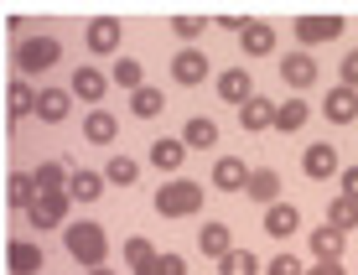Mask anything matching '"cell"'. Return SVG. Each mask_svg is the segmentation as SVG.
<instances>
[{
  "mask_svg": "<svg viewBox=\"0 0 358 275\" xmlns=\"http://www.w3.org/2000/svg\"><path fill=\"white\" fill-rule=\"evenodd\" d=\"M197 208H203V187L187 182V177L166 182L162 192H156V213H162V218H192Z\"/></svg>",
  "mask_w": 358,
  "mask_h": 275,
  "instance_id": "obj_1",
  "label": "cell"
},
{
  "mask_svg": "<svg viewBox=\"0 0 358 275\" xmlns=\"http://www.w3.org/2000/svg\"><path fill=\"white\" fill-rule=\"evenodd\" d=\"M63 244H68V255L78 260V265H104V255H109V239H104V229L99 223H73V229L63 234Z\"/></svg>",
  "mask_w": 358,
  "mask_h": 275,
  "instance_id": "obj_2",
  "label": "cell"
},
{
  "mask_svg": "<svg viewBox=\"0 0 358 275\" xmlns=\"http://www.w3.org/2000/svg\"><path fill=\"white\" fill-rule=\"evenodd\" d=\"M57 57H63L57 36H21L16 42V68L21 73H47V68H57Z\"/></svg>",
  "mask_w": 358,
  "mask_h": 275,
  "instance_id": "obj_3",
  "label": "cell"
},
{
  "mask_svg": "<svg viewBox=\"0 0 358 275\" xmlns=\"http://www.w3.org/2000/svg\"><path fill=\"white\" fill-rule=\"evenodd\" d=\"M68 203H73L68 192H36L31 203H27L31 229H36V234H47V229H63V223H68Z\"/></svg>",
  "mask_w": 358,
  "mask_h": 275,
  "instance_id": "obj_4",
  "label": "cell"
},
{
  "mask_svg": "<svg viewBox=\"0 0 358 275\" xmlns=\"http://www.w3.org/2000/svg\"><path fill=\"white\" fill-rule=\"evenodd\" d=\"M301 171H306L312 182H327V177H338V171H343V156H338V146H327V141L306 146V156H301Z\"/></svg>",
  "mask_w": 358,
  "mask_h": 275,
  "instance_id": "obj_5",
  "label": "cell"
},
{
  "mask_svg": "<svg viewBox=\"0 0 358 275\" xmlns=\"http://www.w3.org/2000/svg\"><path fill=\"white\" fill-rule=\"evenodd\" d=\"M120 36H125V27H120L115 16H99V21H89V31H83V42H89V52L109 57V52H120Z\"/></svg>",
  "mask_w": 358,
  "mask_h": 275,
  "instance_id": "obj_6",
  "label": "cell"
},
{
  "mask_svg": "<svg viewBox=\"0 0 358 275\" xmlns=\"http://www.w3.org/2000/svg\"><path fill=\"white\" fill-rule=\"evenodd\" d=\"M296 36H301V47L332 42V36H343V16H301L296 21Z\"/></svg>",
  "mask_w": 358,
  "mask_h": 275,
  "instance_id": "obj_7",
  "label": "cell"
},
{
  "mask_svg": "<svg viewBox=\"0 0 358 275\" xmlns=\"http://www.w3.org/2000/svg\"><path fill=\"white\" fill-rule=\"evenodd\" d=\"M171 78L187 83V89H192V83H203V78H208V57H203V47H182V52L171 57Z\"/></svg>",
  "mask_w": 358,
  "mask_h": 275,
  "instance_id": "obj_8",
  "label": "cell"
},
{
  "mask_svg": "<svg viewBox=\"0 0 358 275\" xmlns=\"http://www.w3.org/2000/svg\"><path fill=\"white\" fill-rule=\"evenodd\" d=\"M239 47H244V57H270V52H275V27H265V21H244V27H239Z\"/></svg>",
  "mask_w": 358,
  "mask_h": 275,
  "instance_id": "obj_9",
  "label": "cell"
},
{
  "mask_svg": "<svg viewBox=\"0 0 358 275\" xmlns=\"http://www.w3.org/2000/svg\"><path fill=\"white\" fill-rule=\"evenodd\" d=\"M68 109H73L68 89H42V94H36V104H31V115L42 120V125H63V120H68Z\"/></svg>",
  "mask_w": 358,
  "mask_h": 275,
  "instance_id": "obj_10",
  "label": "cell"
},
{
  "mask_svg": "<svg viewBox=\"0 0 358 275\" xmlns=\"http://www.w3.org/2000/svg\"><path fill=\"white\" fill-rule=\"evenodd\" d=\"M182 146H187V151H213L218 146V125L208 120V115H192L187 125H182V135H177Z\"/></svg>",
  "mask_w": 358,
  "mask_h": 275,
  "instance_id": "obj_11",
  "label": "cell"
},
{
  "mask_svg": "<svg viewBox=\"0 0 358 275\" xmlns=\"http://www.w3.org/2000/svg\"><path fill=\"white\" fill-rule=\"evenodd\" d=\"M306 120H312V104H306V99H286V104H275V115H270V130L296 135Z\"/></svg>",
  "mask_w": 358,
  "mask_h": 275,
  "instance_id": "obj_12",
  "label": "cell"
},
{
  "mask_svg": "<svg viewBox=\"0 0 358 275\" xmlns=\"http://www.w3.org/2000/svg\"><path fill=\"white\" fill-rule=\"evenodd\" d=\"M218 99H224V104H234V109H239L244 99H255V78H250V68H229L224 78H218Z\"/></svg>",
  "mask_w": 358,
  "mask_h": 275,
  "instance_id": "obj_13",
  "label": "cell"
},
{
  "mask_svg": "<svg viewBox=\"0 0 358 275\" xmlns=\"http://www.w3.org/2000/svg\"><path fill=\"white\" fill-rule=\"evenodd\" d=\"M244 177H250V167H244L239 156H218L213 161V187L218 192H244Z\"/></svg>",
  "mask_w": 358,
  "mask_h": 275,
  "instance_id": "obj_14",
  "label": "cell"
},
{
  "mask_svg": "<svg viewBox=\"0 0 358 275\" xmlns=\"http://www.w3.org/2000/svg\"><path fill=\"white\" fill-rule=\"evenodd\" d=\"M104 89H109V78L99 68H78L73 73V89H68V99H83V104H99L104 99Z\"/></svg>",
  "mask_w": 358,
  "mask_h": 275,
  "instance_id": "obj_15",
  "label": "cell"
},
{
  "mask_svg": "<svg viewBox=\"0 0 358 275\" xmlns=\"http://www.w3.org/2000/svg\"><path fill=\"white\" fill-rule=\"evenodd\" d=\"M244 197H255V203H275L280 197V171H270V167H260V171H250L244 177Z\"/></svg>",
  "mask_w": 358,
  "mask_h": 275,
  "instance_id": "obj_16",
  "label": "cell"
},
{
  "mask_svg": "<svg viewBox=\"0 0 358 275\" xmlns=\"http://www.w3.org/2000/svg\"><path fill=\"white\" fill-rule=\"evenodd\" d=\"M301 229V213H296V203H270L265 208V234L270 239H286V234Z\"/></svg>",
  "mask_w": 358,
  "mask_h": 275,
  "instance_id": "obj_17",
  "label": "cell"
},
{
  "mask_svg": "<svg viewBox=\"0 0 358 275\" xmlns=\"http://www.w3.org/2000/svg\"><path fill=\"white\" fill-rule=\"evenodd\" d=\"M280 78L291 83V89H312L317 83V62L306 52H286V62H280Z\"/></svg>",
  "mask_w": 358,
  "mask_h": 275,
  "instance_id": "obj_18",
  "label": "cell"
},
{
  "mask_svg": "<svg viewBox=\"0 0 358 275\" xmlns=\"http://www.w3.org/2000/svg\"><path fill=\"white\" fill-rule=\"evenodd\" d=\"M6 265H10V275H36V270H42V244L16 239V244L6 249Z\"/></svg>",
  "mask_w": 358,
  "mask_h": 275,
  "instance_id": "obj_19",
  "label": "cell"
},
{
  "mask_svg": "<svg viewBox=\"0 0 358 275\" xmlns=\"http://www.w3.org/2000/svg\"><path fill=\"white\" fill-rule=\"evenodd\" d=\"M182 161H187V146L162 135V141H151V167L156 171H182Z\"/></svg>",
  "mask_w": 358,
  "mask_h": 275,
  "instance_id": "obj_20",
  "label": "cell"
},
{
  "mask_svg": "<svg viewBox=\"0 0 358 275\" xmlns=\"http://www.w3.org/2000/svg\"><path fill=\"white\" fill-rule=\"evenodd\" d=\"M197 249H203L208 260H224L229 249H234V234H229V223H203V234H197Z\"/></svg>",
  "mask_w": 358,
  "mask_h": 275,
  "instance_id": "obj_21",
  "label": "cell"
},
{
  "mask_svg": "<svg viewBox=\"0 0 358 275\" xmlns=\"http://www.w3.org/2000/svg\"><path fill=\"white\" fill-rule=\"evenodd\" d=\"M322 109H327V120H332V125H353V120H358V94L338 83V89L327 94V104H322Z\"/></svg>",
  "mask_w": 358,
  "mask_h": 275,
  "instance_id": "obj_22",
  "label": "cell"
},
{
  "mask_svg": "<svg viewBox=\"0 0 358 275\" xmlns=\"http://www.w3.org/2000/svg\"><path fill=\"white\" fill-rule=\"evenodd\" d=\"M270 115H275V104H270V99H260V94H255V99H244V104H239V125H244L250 135L270 130Z\"/></svg>",
  "mask_w": 358,
  "mask_h": 275,
  "instance_id": "obj_23",
  "label": "cell"
},
{
  "mask_svg": "<svg viewBox=\"0 0 358 275\" xmlns=\"http://www.w3.org/2000/svg\"><path fill=\"white\" fill-rule=\"evenodd\" d=\"M83 135H89L94 146H115V135H120V120L109 115V109H89V120H83Z\"/></svg>",
  "mask_w": 358,
  "mask_h": 275,
  "instance_id": "obj_24",
  "label": "cell"
},
{
  "mask_svg": "<svg viewBox=\"0 0 358 275\" xmlns=\"http://www.w3.org/2000/svg\"><path fill=\"white\" fill-rule=\"evenodd\" d=\"M162 109H166V94L151 89V83H141V89L130 94V115H135V120H156Z\"/></svg>",
  "mask_w": 358,
  "mask_h": 275,
  "instance_id": "obj_25",
  "label": "cell"
},
{
  "mask_svg": "<svg viewBox=\"0 0 358 275\" xmlns=\"http://www.w3.org/2000/svg\"><path fill=\"white\" fill-rule=\"evenodd\" d=\"M99 177H104V182H115V187H130L135 177H141V161L125 156V151H115V156L104 161V171H99Z\"/></svg>",
  "mask_w": 358,
  "mask_h": 275,
  "instance_id": "obj_26",
  "label": "cell"
},
{
  "mask_svg": "<svg viewBox=\"0 0 358 275\" xmlns=\"http://www.w3.org/2000/svg\"><path fill=\"white\" fill-rule=\"evenodd\" d=\"M68 187V197H78V203H94V197H104V177H99V171H73V177L63 182Z\"/></svg>",
  "mask_w": 358,
  "mask_h": 275,
  "instance_id": "obj_27",
  "label": "cell"
},
{
  "mask_svg": "<svg viewBox=\"0 0 358 275\" xmlns=\"http://www.w3.org/2000/svg\"><path fill=\"white\" fill-rule=\"evenodd\" d=\"M306 244H312L317 260H343V249H348V234H338V229H327V223H322V229H317Z\"/></svg>",
  "mask_w": 358,
  "mask_h": 275,
  "instance_id": "obj_28",
  "label": "cell"
},
{
  "mask_svg": "<svg viewBox=\"0 0 358 275\" xmlns=\"http://www.w3.org/2000/svg\"><path fill=\"white\" fill-rule=\"evenodd\" d=\"M327 229L353 234V229H358V203H348V197H332V203H327Z\"/></svg>",
  "mask_w": 358,
  "mask_h": 275,
  "instance_id": "obj_29",
  "label": "cell"
},
{
  "mask_svg": "<svg viewBox=\"0 0 358 275\" xmlns=\"http://www.w3.org/2000/svg\"><path fill=\"white\" fill-rule=\"evenodd\" d=\"M63 182H68V171L57 167V161H42V167L31 171V192H63Z\"/></svg>",
  "mask_w": 358,
  "mask_h": 275,
  "instance_id": "obj_30",
  "label": "cell"
},
{
  "mask_svg": "<svg viewBox=\"0 0 358 275\" xmlns=\"http://www.w3.org/2000/svg\"><path fill=\"white\" fill-rule=\"evenodd\" d=\"M109 78H115L120 89H130V94H135V89H141V83H145V68H141V62H135V57H120Z\"/></svg>",
  "mask_w": 358,
  "mask_h": 275,
  "instance_id": "obj_31",
  "label": "cell"
},
{
  "mask_svg": "<svg viewBox=\"0 0 358 275\" xmlns=\"http://www.w3.org/2000/svg\"><path fill=\"white\" fill-rule=\"evenodd\" d=\"M6 104H10V115H16V120H27L31 115V104H36V94H31V83H10V89H6Z\"/></svg>",
  "mask_w": 358,
  "mask_h": 275,
  "instance_id": "obj_32",
  "label": "cell"
},
{
  "mask_svg": "<svg viewBox=\"0 0 358 275\" xmlns=\"http://www.w3.org/2000/svg\"><path fill=\"white\" fill-rule=\"evenodd\" d=\"M31 197H36L31 192V177H27V171H10V177H6V203L10 208H27Z\"/></svg>",
  "mask_w": 358,
  "mask_h": 275,
  "instance_id": "obj_33",
  "label": "cell"
},
{
  "mask_svg": "<svg viewBox=\"0 0 358 275\" xmlns=\"http://www.w3.org/2000/svg\"><path fill=\"white\" fill-rule=\"evenodd\" d=\"M218 270H224V275H255V270H260V260H255L250 249H229V255L218 260Z\"/></svg>",
  "mask_w": 358,
  "mask_h": 275,
  "instance_id": "obj_34",
  "label": "cell"
},
{
  "mask_svg": "<svg viewBox=\"0 0 358 275\" xmlns=\"http://www.w3.org/2000/svg\"><path fill=\"white\" fill-rule=\"evenodd\" d=\"M203 27H208L203 16H171V31H177L182 42H197V36H203Z\"/></svg>",
  "mask_w": 358,
  "mask_h": 275,
  "instance_id": "obj_35",
  "label": "cell"
},
{
  "mask_svg": "<svg viewBox=\"0 0 358 275\" xmlns=\"http://www.w3.org/2000/svg\"><path fill=\"white\" fill-rule=\"evenodd\" d=\"M151 255H156L151 239H125V265H130V270L141 265V260H151Z\"/></svg>",
  "mask_w": 358,
  "mask_h": 275,
  "instance_id": "obj_36",
  "label": "cell"
},
{
  "mask_svg": "<svg viewBox=\"0 0 358 275\" xmlns=\"http://www.w3.org/2000/svg\"><path fill=\"white\" fill-rule=\"evenodd\" d=\"M265 275H301V260H296L291 249H286V255H275V260L265 265Z\"/></svg>",
  "mask_w": 358,
  "mask_h": 275,
  "instance_id": "obj_37",
  "label": "cell"
},
{
  "mask_svg": "<svg viewBox=\"0 0 358 275\" xmlns=\"http://www.w3.org/2000/svg\"><path fill=\"white\" fill-rule=\"evenodd\" d=\"M156 275H187V260L166 249V255H156Z\"/></svg>",
  "mask_w": 358,
  "mask_h": 275,
  "instance_id": "obj_38",
  "label": "cell"
},
{
  "mask_svg": "<svg viewBox=\"0 0 358 275\" xmlns=\"http://www.w3.org/2000/svg\"><path fill=\"white\" fill-rule=\"evenodd\" d=\"M338 197H348V203H358V167L338 171Z\"/></svg>",
  "mask_w": 358,
  "mask_h": 275,
  "instance_id": "obj_39",
  "label": "cell"
},
{
  "mask_svg": "<svg viewBox=\"0 0 358 275\" xmlns=\"http://www.w3.org/2000/svg\"><path fill=\"white\" fill-rule=\"evenodd\" d=\"M343 89H353V94H358V47H353L348 57H343Z\"/></svg>",
  "mask_w": 358,
  "mask_h": 275,
  "instance_id": "obj_40",
  "label": "cell"
},
{
  "mask_svg": "<svg viewBox=\"0 0 358 275\" xmlns=\"http://www.w3.org/2000/svg\"><path fill=\"white\" fill-rule=\"evenodd\" d=\"M301 275H343V260H317V265L301 270Z\"/></svg>",
  "mask_w": 358,
  "mask_h": 275,
  "instance_id": "obj_41",
  "label": "cell"
},
{
  "mask_svg": "<svg viewBox=\"0 0 358 275\" xmlns=\"http://www.w3.org/2000/svg\"><path fill=\"white\" fill-rule=\"evenodd\" d=\"M135 275H156V255H151V260H141V265H135Z\"/></svg>",
  "mask_w": 358,
  "mask_h": 275,
  "instance_id": "obj_42",
  "label": "cell"
},
{
  "mask_svg": "<svg viewBox=\"0 0 358 275\" xmlns=\"http://www.w3.org/2000/svg\"><path fill=\"white\" fill-rule=\"evenodd\" d=\"M89 275H115V270H104V265H94V270H89Z\"/></svg>",
  "mask_w": 358,
  "mask_h": 275,
  "instance_id": "obj_43",
  "label": "cell"
}]
</instances>
